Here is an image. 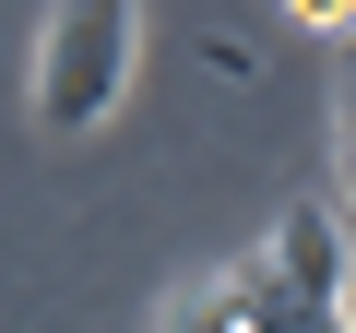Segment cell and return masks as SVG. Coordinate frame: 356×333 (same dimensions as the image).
<instances>
[{
  "label": "cell",
  "instance_id": "1",
  "mask_svg": "<svg viewBox=\"0 0 356 333\" xmlns=\"http://www.w3.org/2000/svg\"><path fill=\"white\" fill-rule=\"evenodd\" d=\"M143 72V0H48V36H36V131L83 143L119 119Z\"/></svg>",
  "mask_w": 356,
  "mask_h": 333
},
{
  "label": "cell",
  "instance_id": "3",
  "mask_svg": "<svg viewBox=\"0 0 356 333\" xmlns=\"http://www.w3.org/2000/svg\"><path fill=\"white\" fill-rule=\"evenodd\" d=\"M166 333H250V309H238L226 274H202V286H178V297H166Z\"/></svg>",
  "mask_w": 356,
  "mask_h": 333
},
{
  "label": "cell",
  "instance_id": "2",
  "mask_svg": "<svg viewBox=\"0 0 356 333\" xmlns=\"http://www.w3.org/2000/svg\"><path fill=\"white\" fill-rule=\"evenodd\" d=\"M261 274H273L297 309H344V274H356V226H344L332 203H285V226H273Z\"/></svg>",
  "mask_w": 356,
  "mask_h": 333
},
{
  "label": "cell",
  "instance_id": "5",
  "mask_svg": "<svg viewBox=\"0 0 356 333\" xmlns=\"http://www.w3.org/2000/svg\"><path fill=\"white\" fill-rule=\"evenodd\" d=\"M344 321H356V274H344Z\"/></svg>",
  "mask_w": 356,
  "mask_h": 333
},
{
  "label": "cell",
  "instance_id": "4",
  "mask_svg": "<svg viewBox=\"0 0 356 333\" xmlns=\"http://www.w3.org/2000/svg\"><path fill=\"white\" fill-rule=\"evenodd\" d=\"M285 13H297V24H321V36H344V24H356V0H285Z\"/></svg>",
  "mask_w": 356,
  "mask_h": 333
}]
</instances>
